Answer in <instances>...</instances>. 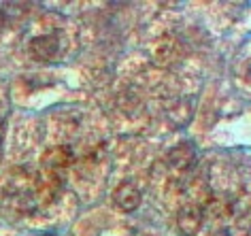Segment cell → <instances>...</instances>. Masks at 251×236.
<instances>
[{
    "label": "cell",
    "mask_w": 251,
    "mask_h": 236,
    "mask_svg": "<svg viewBox=\"0 0 251 236\" xmlns=\"http://www.w3.org/2000/svg\"><path fill=\"white\" fill-rule=\"evenodd\" d=\"M2 136H4V126H2V121H0V142H2Z\"/></svg>",
    "instance_id": "6"
},
{
    "label": "cell",
    "mask_w": 251,
    "mask_h": 236,
    "mask_svg": "<svg viewBox=\"0 0 251 236\" xmlns=\"http://www.w3.org/2000/svg\"><path fill=\"white\" fill-rule=\"evenodd\" d=\"M30 53L41 62H51L62 53V41L58 34H41L30 41Z\"/></svg>",
    "instance_id": "2"
},
{
    "label": "cell",
    "mask_w": 251,
    "mask_h": 236,
    "mask_svg": "<svg viewBox=\"0 0 251 236\" xmlns=\"http://www.w3.org/2000/svg\"><path fill=\"white\" fill-rule=\"evenodd\" d=\"M168 162L177 170H187L196 162V151H194V147L190 142H181V145L173 147V151L168 153Z\"/></svg>",
    "instance_id": "5"
},
{
    "label": "cell",
    "mask_w": 251,
    "mask_h": 236,
    "mask_svg": "<svg viewBox=\"0 0 251 236\" xmlns=\"http://www.w3.org/2000/svg\"><path fill=\"white\" fill-rule=\"evenodd\" d=\"M113 202L119 211L132 213L134 209H139L141 204V189L134 183H122L119 188L113 191Z\"/></svg>",
    "instance_id": "4"
},
{
    "label": "cell",
    "mask_w": 251,
    "mask_h": 236,
    "mask_svg": "<svg viewBox=\"0 0 251 236\" xmlns=\"http://www.w3.org/2000/svg\"><path fill=\"white\" fill-rule=\"evenodd\" d=\"M73 160H75V155L71 151V147L58 145V147L47 149V151L41 155V166H43V170L45 172L58 177V172L66 170L68 166L73 164Z\"/></svg>",
    "instance_id": "1"
},
{
    "label": "cell",
    "mask_w": 251,
    "mask_h": 236,
    "mask_svg": "<svg viewBox=\"0 0 251 236\" xmlns=\"http://www.w3.org/2000/svg\"><path fill=\"white\" fill-rule=\"evenodd\" d=\"M204 213L198 204H185L177 215V228L183 236H196L202 230Z\"/></svg>",
    "instance_id": "3"
}]
</instances>
